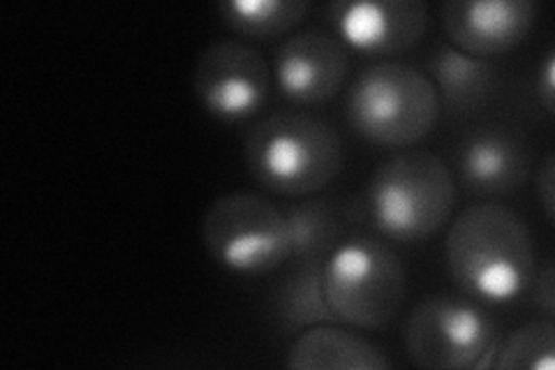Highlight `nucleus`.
I'll use <instances>...</instances> for the list:
<instances>
[{
	"mask_svg": "<svg viewBox=\"0 0 555 370\" xmlns=\"http://www.w3.org/2000/svg\"><path fill=\"white\" fill-rule=\"evenodd\" d=\"M334 30L369 56H396L422 42L428 8L422 0H340L328 5Z\"/></svg>",
	"mask_w": 555,
	"mask_h": 370,
	"instance_id": "nucleus-9",
	"label": "nucleus"
},
{
	"mask_svg": "<svg viewBox=\"0 0 555 370\" xmlns=\"http://www.w3.org/2000/svg\"><path fill=\"white\" fill-rule=\"evenodd\" d=\"M553 77H555V59H553V51H548L546 59H544V65L540 69V75H537V98H540L542 107L548 116H553V104H555Z\"/></svg>",
	"mask_w": 555,
	"mask_h": 370,
	"instance_id": "nucleus-21",
	"label": "nucleus"
},
{
	"mask_svg": "<svg viewBox=\"0 0 555 370\" xmlns=\"http://www.w3.org/2000/svg\"><path fill=\"white\" fill-rule=\"evenodd\" d=\"M269 317L285 336L318 324H336L324 296L320 261H292L289 271L269 294Z\"/></svg>",
	"mask_w": 555,
	"mask_h": 370,
	"instance_id": "nucleus-16",
	"label": "nucleus"
},
{
	"mask_svg": "<svg viewBox=\"0 0 555 370\" xmlns=\"http://www.w3.org/2000/svg\"><path fill=\"white\" fill-rule=\"evenodd\" d=\"M306 12V0H228L218 5L222 24L250 40L281 38L304 22Z\"/></svg>",
	"mask_w": 555,
	"mask_h": 370,
	"instance_id": "nucleus-17",
	"label": "nucleus"
},
{
	"mask_svg": "<svg viewBox=\"0 0 555 370\" xmlns=\"http://www.w3.org/2000/svg\"><path fill=\"white\" fill-rule=\"evenodd\" d=\"M193 91L208 116L224 123L246 120L269 100L271 67L257 49L218 40L204 47L195 63Z\"/></svg>",
	"mask_w": 555,
	"mask_h": 370,
	"instance_id": "nucleus-8",
	"label": "nucleus"
},
{
	"mask_svg": "<svg viewBox=\"0 0 555 370\" xmlns=\"http://www.w3.org/2000/svg\"><path fill=\"white\" fill-rule=\"evenodd\" d=\"M534 14L532 0H449L442 5V26L451 47L489 61L528 38Z\"/></svg>",
	"mask_w": 555,
	"mask_h": 370,
	"instance_id": "nucleus-11",
	"label": "nucleus"
},
{
	"mask_svg": "<svg viewBox=\"0 0 555 370\" xmlns=\"http://www.w3.org/2000/svg\"><path fill=\"white\" fill-rule=\"evenodd\" d=\"M456 190V176L442 157L424 149H408L373 171L361 204L382 237L420 243L440 232L449 220Z\"/></svg>",
	"mask_w": 555,
	"mask_h": 370,
	"instance_id": "nucleus-3",
	"label": "nucleus"
},
{
	"mask_svg": "<svg viewBox=\"0 0 555 370\" xmlns=\"http://www.w3.org/2000/svg\"><path fill=\"white\" fill-rule=\"evenodd\" d=\"M322 285L336 322L354 329L389 324L405 302L403 261L371 237H350L322 264Z\"/></svg>",
	"mask_w": 555,
	"mask_h": 370,
	"instance_id": "nucleus-5",
	"label": "nucleus"
},
{
	"mask_svg": "<svg viewBox=\"0 0 555 370\" xmlns=\"http://www.w3.org/2000/svg\"><path fill=\"white\" fill-rule=\"evenodd\" d=\"M493 368L498 370H553L555 327L551 320L528 322L512 331L505 343H498Z\"/></svg>",
	"mask_w": 555,
	"mask_h": 370,
	"instance_id": "nucleus-18",
	"label": "nucleus"
},
{
	"mask_svg": "<svg viewBox=\"0 0 555 370\" xmlns=\"http://www.w3.org/2000/svg\"><path fill=\"white\" fill-rule=\"evenodd\" d=\"M444 259L456 288L483 304H509L534 276L532 234L516 210L473 204L451 222Z\"/></svg>",
	"mask_w": 555,
	"mask_h": 370,
	"instance_id": "nucleus-1",
	"label": "nucleus"
},
{
	"mask_svg": "<svg viewBox=\"0 0 555 370\" xmlns=\"http://www.w3.org/2000/svg\"><path fill=\"white\" fill-rule=\"evenodd\" d=\"M202 243L218 267L236 276H264L292 259L285 210L257 192H228L208 204Z\"/></svg>",
	"mask_w": 555,
	"mask_h": 370,
	"instance_id": "nucleus-6",
	"label": "nucleus"
},
{
	"mask_svg": "<svg viewBox=\"0 0 555 370\" xmlns=\"http://www.w3.org/2000/svg\"><path fill=\"white\" fill-rule=\"evenodd\" d=\"M428 69V79L436 86L440 107L454 116L486 107L498 91L500 69L491 61L465 54L451 44H442L433 51Z\"/></svg>",
	"mask_w": 555,
	"mask_h": 370,
	"instance_id": "nucleus-14",
	"label": "nucleus"
},
{
	"mask_svg": "<svg viewBox=\"0 0 555 370\" xmlns=\"http://www.w3.org/2000/svg\"><path fill=\"white\" fill-rule=\"evenodd\" d=\"M537 200H540L544 216L548 222L555 218V161L553 153H546V157L540 165V171H537Z\"/></svg>",
	"mask_w": 555,
	"mask_h": 370,
	"instance_id": "nucleus-19",
	"label": "nucleus"
},
{
	"mask_svg": "<svg viewBox=\"0 0 555 370\" xmlns=\"http://www.w3.org/2000/svg\"><path fill=\"white\" fill-rule=\"evenodd\" d=\"M347 49L326 30H304L275 49L271 77L294 104H322L336 98L347 79Z\"/></svg>",
	"mask_w": 555,
	"mask_h": 370,
	"instance_id": "nucleus-10",
	"label": "nucleus"
},
{
	"mask_svg": "<svg viewBox=\"0 0 555 370\" xmlns=\"http://www.w3.org/2000/svg\"><path fill=\"white\" fill-rule=\"evenodd\" d=\"M442 114L438 91L420 67L382 61L361 69L345 100L352 130L382 149H410L426 139Z\"/></svg>",
	"mask_w": 555,
	"mask_h": 370,
	"instance_id": "nucleus-4",
	"label": "nucleus"
},
{
	"mask_svg": "<svg viewBox=\"0 0 555 370\" xmlns=\"http://www.w3.org/2000/svg\"><path fill=\"white\" fill-rule=\"evenodd\" d=\"M534 288H532V302L544 315H553L555 310V269L548 261L542 271H537Z\"/></svg>",
	"mask_w": 555,
	"mask_h": 370,
	"instance_id": "nucleus-20",
	"label": "nucleus"
},
{
	"mask_svg": "<svg viewBox=\"0 0 555 370\" xmlns=\"http://www.w3.org/2000/svg\"><path fill=\"white\" fill-rule=\"evenodd\" d=\"M405 345L420 368L479 370L493 363L498 329L470 296L433 294L412 308Z\"/></svg>",
	"mask_w": 555,
	"mask_h": 370,
	"instance_id": "nucleus-7",
	"label": "nucleus"
},
{
	"mask_svg": "<svg viewBox=\"0 0 555 370\" xmlns=\"http://www.w3.org/2000/svg\"><path fill=\"white\" fill-rule=\"evenodd\" d=\"M285 366L292 370H387L391 361L369 339L332 322L301 331L287 349Z\"/></svg>",
	"mask_w": 555,
	"mask_h": 370,
	"instance_id": "nucleus-15",
	"label": "nucleus"
},
{
	"mask_svg": "<svg viewBox=\"0 0 555 370\" xmlns=\"http://www.w3.org/2000/svg\"><path fill=\"white\" fill-rule=\"evenodd\" d=\"M285 210L292 259L289 261H320L332 255L338 245L350 239V227L366 218L363 204L315 197L292 204Z\"/></svg>",
	"mask_w": 555,
	"mask_h": 370,
	"instance_id": "nucleus-13",
	"label": "nucleus"
},
{
	"mask_svg": "<svg viewBox=\"0 0 555 370\" xmlns=\"http://www.w3.org/2000/svg\"><path fill=\"white\" fill-rule=\"evenodd\" d=\"M461 183L475 195H509L526 183L530 151L514 128H477L456 149Z\"/></svg>",
	"mask_w": 555,
	"mask_h": 370,
	"instance_id": "nucleus-12",
	"label": "nucleus"
},
{
	"mask_svg": "<svg viewBox=\"0 0 555 370\" xmlns=\"http://www.w3.org/2000/svg\"><path fill=\"white\" fill-rule=\"evenodd\" d=\"M343 142L326 120L281 112L257 120L243 142V161L253 179L285 197L322 192L343 169Z\"/></svg>",
	"mask_w": 555,
	"mask_h": 370,
	"instance_id": "nucleus-2",
	"label": "nucleus"
}]
</instances>
